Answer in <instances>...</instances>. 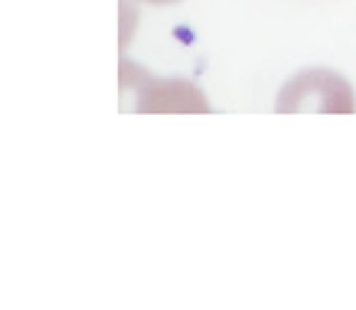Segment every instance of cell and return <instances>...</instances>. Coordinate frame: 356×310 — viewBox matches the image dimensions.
<instances>
[{"label": "cell", "mask_w": 356, "mask_h": 310, "mask_svg": "<svg viewBox=\"0 0 356 310\" xmlns=\"http://www.w3.org/2000/svg\"><path fill=\"white\" fill-rule=\"evenodd\" d=\"M275 111L278 115H353L356 95L353 85L346 82V75L324 69V65H311L294 72L278 98H275Z\"/></svg>", "instance_id": "cell-1"}, {"label": "cell", "mask_w": 356, "mask_h": 310, "mask_svg": "<svg viewBox=\"0 0 356 310\" xmlns=\"http://www.w3.org/2000/svg\"><path fill=\"white\" fill-rule=\"evenodd\" d=\"M209 111V101L184 79H154L134 63H121V111Z\"/></svg>", "instance_id": "cell-2"}, {"label": "cell", "mask_w": 356, "mask_h": 310, "mask_svg": "<svg viewBox=\"0 0 356 310\" xmlns=\"http://www.w3.org/2000/svg\"><path fill=\"white\" fill-rule=\"evenodd\" d=\"M144 3H151V7H170V3H180V0H144Z\"/></svg>", "instance_id": "cell-3"}]
</instances>
